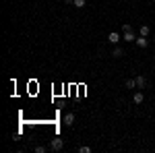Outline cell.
Segmentation results:
<instances>
[{
    "instance_id": "5",
    "label": "cell",
    "mask_w": 155,
    "mask_h": 153,
    "mask_svg": "<svg viewBox=\"0 0 155 153\" xmlns=\"http://www.w3.org/2000/svg\"><path fill=\"white\" fill-rule=\"evenodd\" d=\"M134 44H137L139 48H147V46H149V39H147L145 35H139V37H137V42H134Z\"/></svg>"
},
{
    "instance_id": "12",
    "label": "cell",
    "mask_w": 155,
    "mask_h": 153,
    "mask_svg": "<svg viewBox=\"0 0 155 153\" xmlns=\"http://www.w3.org/2000/svg\"><path fill=\"white\" fill-rule=\"evenodd\" d=\"M79 153H91V147L83 145V147H79Z\"/></svg>"
},
{
    "instance_id": "4",
    "label": "cell",
    "mask_w": 155,
    "mask_h": 153,
    "mask_svg": "<svg viewBox=\"0 0 155 153\" xmlns=\"http://www.w3.org/2000/svg\"><path fill=\"white\" fill-rule=\"evenodd\" d=\"M122 39L130 44V42H137V35H134V31H126V33H122Z\"/></svg>"
},
{
    "instance_id": "10",
    "label": "cell",
    "mask_w": 155,
    "mask_h": 153,
    "mask_svg": "<svg viewBox=\"0 0 155 153\" xmlns=\"http://www.w3.org/2000/svg\"><path fill=\"white\" fill-rule=\"evenodd\" d=\"M126 89H137V79H126Z\"/></svg>"
},
{
    "instance_id": "8",
    "label": "cell",
    "mask_w": 155,
    "mask_h": 153,
    "mask_svg": "<svg viewBox=\"0 0 155 153\" xmlns=\"http://www.w3.org/2000/svg\"><path fill=\"white\" fill-rule=\"evenodd\" d=\"M122 56H124V50L122 48H114L112 50V58H122Z\"/></svg>"
},
{
    "instance_id": "2",
    "label": "cell",
    "mask_w": 155,
    "mask_h": 153,
    "mask_svg": "<svg viewBox=\"0 0 155 153\" xmlns=\"http://www.w3.org/2000/svg\"><path fill=\"white\" fill-rule=\"evenodd\" d=\"M120 39H122V35H120L118 31H110V35H107V42H110V44H114V46H116Z\"/></svg>"
},
{
    "instance_id": "11",
    "label": "cell",
    "mask_w": 155,
    "mask_h": 153,
    "mask_svg": "<svg viewBox=\"0 0 155 153\" xmlns=\"http://www.w3.org/2000/svg\"><path fill=\"white\" fill-rule=\"evenodd\" d=\"M85 4H87V0H74V6L77 8H83Z\"/></svg>"
},
{
    "instance_id": "14",
    "label": "cell",
    "mask_w": 155,
    "mask_h": 153,
    "mask_svg": "<svg viewBox=\"0 0 155 153\" xmlns=\"http://www.w3.org/2000/svg\"><path fill=\"white\" fill-rule=\"evenodd\" d=\"M35 151H37V153H44V151H46V147H44V145H37Z\"/></svg>"
},
{
    "instance_id": "15",
    "label": "cell",
    "mask_w": 155,
    "mask_h": 153,
    "mask_svg": "<svg viewBox=\"0 0 155 153\" xmlns=\"http://www.w3.org/2000/svg\"><path fill=\"white\" fill-rule=\"evenodd\" d=\"M64 2H66V4H74V0H64Z\"/></svg>"
},
{
    "instance_id": "1",
    "label": "cell",
    "mask_w": 155,
    "mask_h": 153,
    "mask_svg": "<svg viewBox=\"0 0 155 153\" xmlns=\"http://www.w3.org/2000/svg\"><path fill=\"white\" fill-rule=\"evenodd\" d=\"M62 147H64V141H62V139H58V137L52 139V143H50V149H52V151H62Z\"/></svg>"
},
{
    "instance_id": "6",
    "label": "cell",
    "mask_w": 155,
    "mask_h": 153,
    "mask_svg": "<svg viewBox=\"0 0 155 153\" xmlns=\"http://www.w3.org/2000/svg\"><path fill=\"white\" fill-rule=\"evenodd\" d=\"M64 124H66V126H72V124H74V114H72V112H68V114L64 116Z\"/></svg>"
},
{
    "instance_id": "9",
    "label": "cell",
    "mask_w": 155,
    "mask_h": 153,
    "mask_svg": "<svg viewBox=\"0 0 155 153\" xmlns=\"http://www.w3.org/2000/svg\"><path fill=\"white\" fill-rule=\"evenodd\" d=\"M145 85H147V79L145 77H137V89H145Z\"/></svg>"
},
{
    "instance_id": "13",
    "label": "cell",
    "mask_w": 155,
    "mask_h": 153,
    "mask_svg": "<svg viewBox=\"0 0 155 153\" xmlns=\"http://www.w3.org/2000/svg\"><path fill=\"white\" fill-rule=\"evenodd\" d=\"M126 31H132L130 23H124V25H122V33H126Z\"/></svg>"
},
{
    "instance_id": "3",
    "label": "cell",
    "mask_w": 155,
    "mask_h": 153,
    "mask_svg": "<svg viewBox=\"0 0 155 153\" xmlns=\"http://www.w3.org/2000/svg\"><path fill=\"white\" fill-rule=\"evenodd\" d=\"M132 101H134L137 106H141V104H143V101H145V93H143V91H141V89H139L137 93L132 95Z\"/></svg>"
},
{
    "instance_id": "7",
    "label": "cell",
    "mask_w": 155,
    "mask_h": 153,
    "mask_svg": "<svg viewBox=\"0 0 155 153\" xmlns=\"http://www.w3.org/2000/svg\"><path fill=\"white\" fill-rule=\"evenodd\" d=\"M139 33H141V35H145V37H149L151 27H149V25H141V27H139Z\"/></svg>"
}]
</instances>
